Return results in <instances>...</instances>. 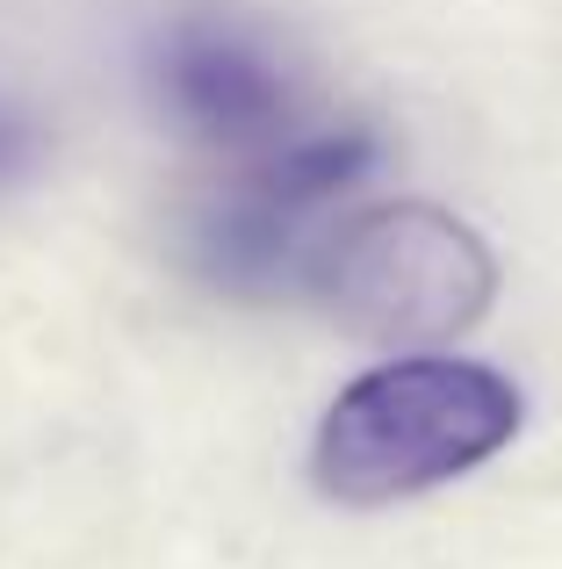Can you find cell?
I'll list each match as a JSON object with an SVG mask.
<instances>
[{"label":"cell","instance_id":"6da1fadb","mask_svg":"<svg viewBox=\"0 0 562 569\" xmlns=\"http://www.w3.org/2000/svg\"><path fill=\"white\" fill-rule=\"evenodd\" d=\"M520 432V389L476 361H390L318 426V483L339 505H390L491 461Z\"/></svg>","mask_w":562,"mask_h":569},{"label":"cell","instance_id":"7a4b0ae2","mask_svg":"<svg viewBox=\"0 0 562 569\" xmlns=\"http://www.w3.org/2000/svg\"><path fill=\"white\" fill-rule=\"evenodd\" d=\"M332 318L361 339H448L491 310L498 267L462 217L397 202L339 223L310 267Z\"/></svg>","mask_w":562,"mask_h":569},{"label":"cell","instance_id":"3957f363","mask_svg":"<svg viewBox=\"0 0 562 569\" xmlns=\"http://www.w3.org/2000/svg\"><path fill=\"white\" fill-rule=\"evenodd\" d=\"M375 167L368 130H324V138H281L253 152L217 202L188 223V260L239 296H274L310 281L318 267V223L361 173Z\"/></svg>","mask_w":562,"mask_h":569},{"label":"cell","instance_id":"277c9868","mask_svg":"<svg viewBox=\"0 0 562 569\" xmlns=\"http://www.w3.org/2000/svg\"><path fill=\"white\" fill-rule=\"evenodd\" d=\"M152 94L195 144L239 159L289 138V109H295L274 51L224 14H181L152 43Z\"/></svg>","mask_w":562,"mask_h":569},{"label":"cell","instance_id":"5b68a950","mask_svg":"<svg viewBox=\"0 0 562 569\" xmlns=\"http://www.w3.org/2000/svg\"><path fill=\"white\" fill-rule=\"evenodd\" d=\"M29 159H37V123H29L14 101H0V181L29 173Z\"/></svg>","mask_w":562,"mask_h":569}]
</instances>
